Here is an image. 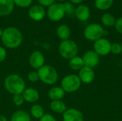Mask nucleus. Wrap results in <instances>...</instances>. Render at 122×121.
Wrapping results in <instances>:
<instances>
[{"label": "nucleus", "instance_id": "1", "mask_svg": "<svg viewBox=\"0 0 122 121\" xmlns=\"http://www.w3.org/2000/svg\"><path fill=\"white\" fill-rule=\"evenodd\" d=\"M3 45L7 48H16L22 43L23 36L21 32L16 27H8L3 31L1 37Z\"/></svg>", "mask_w": 122, "mask_h": 121}, {"label": "nucleus", "instance_id": "2", "mask_svg": "<svg viewBox=\"0 0 122 121\" xmlns=\"http://www.w3.org/2000/svg\"><path fill=\"white\" fill-rule=\"evenodd\" d=\"M4 86L7 92L14 96L23 93L26 88V83L20 75L12 73L5 78Z\"/></svg>", "mask_w": 122, "mask_h": 121}, {"label": "nucleus", "instance_id": "3", "mask_svg": "<svg viewBox=\"0 0 122 121\" xmlns=\"http://www.w3.org/2000/svg\"><path fill=\"white\" fill-rule=\"evenodd\" d=\"M39 81L46 85L55 84L59 78V74L56 69L50 65H44L37 70Z\"/></svg>", "mask_w": 122, "mask_h": 121}, {"label": "nucleus", "instance_id": "4", "mask_svg": "<svg viewBox=\"0 0 122 121\" xmlns=\"http://www.w3.org/2000/svg\"><path fill=\"white\" fill-rule=\"evenodd\" d=\"M79 48L77 44L71 39L61 41L59 46V53L60 56L66 60H70L77 56Z\"/></svg>", "mask_w": 122, "mask_h": 121}, {"label": "nucleus", "instance_id": "5", "mask_svg": "<svg viewBox=\"0 0 122 121\" xmlns=\"http://www.w3.org/2000/svg\"><path fill=\"white\" fill-rule=\"evenodd\" d=\"M81 82L76 74H69L63 78L61 81V88L65 93H74L79 89Z\"/></svg>", "mask_w": 122, "mask_h": 121}, {"label": "nucleus", "instance_id": "6", "mask_svg": "<svg viewBox=\"0 0 122 121\" xmlns=\"http://www.w3.org/2000/svg\"><path fill=\"white\" fill-rule=\"evenodd\" d=\"M104 29L102 25L97 23L89 24L84 31V36L86 39L90 41H96L97 40L102 38L104 36Z\"/></svg>", "mask_w": 122, "mask_h": 121}, {"label": "nucleus", "instance_id": "7", "mask_svg": "<svg viewBox=\"0 0 122 121\" xmlns=\"http://www.w3.org/2000/svg\"><path fill=\"white\" fill-rule=\"evenodd\" d=\"M65 15L64 4L61 3H54L49 6L47 9L48 18L54 22L59 21L63 19Z\"/></svg>", "mask_w": 122, "mask_h": 121}, {"label": "nucleus", "instance_id": "8", "mask_svg": "<svg viewBox=\"0 0 122 121\" xmlns=\"http://www.w3.org/2000/svg\"><path fill=\"white\" fill-rule=\"evenodd\" d=\"M112 44L106 38H101L94 43V51L99 56H107L111 53Z\"/></svg>", "mask_w": 122, "mask_h": 121}, {"label": "nucleus", "instance_id": "9", "mask_svg": "<svg viewBox=\"0 0 122 121\" xmlns=\"http://www.w3.org/2000/svg\"><path fill=\"white\" fill-rule=\"evenodd\" d=\"M29 63L32 68L38 70L45 65V57L40 51H34L29 58Z\"/></svg>", "mask_w": 122, "mask_h": 121}, {"label": "nucleus", "instance_id": "10", "mask_svg": "<svg viewBox=\"0 0 122 121\" xmlns=\"http://www.w3.org/2000/svg\"><path fill=\"white\" fill-rule=\"evenodd\" d=\"M82 59L84 63V66L92 68L96 67L99 63V56L92 50H89L85 52Z\"/></svg>", "mask_w": 122, "mask_h": 121}, {"label": "nucleus", "instance_id": "11", "mask_svg": "<svg viewBox=\"0 0 122 121\" xmlns=\"http://www.w3.org/2000/svg\"><path fill=\"white\" fill-rule=\"evenodd\" d=\"M78 76L81 83L85 84L92 83L95 79V73L93 68L84 66L79 71Z\"/></svg>", "mask_w": 122, "mask_h": 121}, {"label": "nucleus", "instance_id": "12", "mask_svg": "<svg viewBox=\"0 0 122 121\" xmlns=\"http://www.w3.org/2000/svg\"><path fill=\"white\" fill-rule=\"evenodd\" d=\"M62 118L64 121H84L83 113L76 108H67L63 113Z\"/></svg>", "mask_w": 122, "mask_h": 121}, {"label": "nucleus", "instance_id": "13", "mask_svg": "<svg viewBox=\"0 0 122 121\" xmlns=\"http://www.w3.org/2000/svg\"><path fill=\"white\" fill-rule=\"evenodd\" d=\"M22 96L24 101L29 103L37 102L40 98L39 92L34 88H26L22 93Z\"/></svg>", "mask_w": 122, "mask_h": 121}, {"label": "nucleus", "instance_id": "14", "mask_svg": "<svg viewBox=\"0 0 122 121\" xmlns=\"http://www.w3.org/2000/svg\"><path fill=\"white\" fill-rule=\"evenodd\" d=\"M45 9L41 5H34L31 6L29 10V17L36 21L42 20L45 16Z\"/></svg>", "mask_w": 122, "mask_h": 121}, {"label": "nucleus", "instance_id": "15", "mask_svg": "<svg viewBox=\"0 0 122 121\" xmlns=\"http://www.w3.org/2000/svg\"><path fill=\"white\" fill-rule=\"evenodd\" d=\"M75 16L80 21H86L91 15L90 9L88 6L84 4L79 5L75 9Z\"/></svg>", "mask_w": 122, "mask_h": 121}, {"label": "nucleus", "instance_id": "16", "mask_svg": "<svg viewBox=\"0 0 122 121\" xmlns=\"http://www.w3.org/2000/svg\"><path fill=\"white\" fill-rule=\"evenodd\" d=\"M14 7L13 0H0V16L9 15Z\"/></svg>", "mask_w": 122, "mask_h": 121}, {"label": "nucleus", "instance_id": "17", "mask_svg": "<svg viewBox=\"0 0 122 121\" xmlns=\"http://www.w3.org/2000/svg\"><path fill=\"white\" fill-rule=\"evenodd\" d=\"M65 91L60 87L54 86L49 89L48 92L49 98L52 101H61L65 96Z\"/></svg>", "mask_w": 122, "mask_h": 121}, {"label": "nucleus", "instance_id": "18", "mask_svg": "<svg viewBox=\"0 0 122 121\" xmlns=\"http://www.w3.org/2000/svg\"><path fill=\"white\" fill-rule=\"evenodd\" d=\"M50 109L56 113H64L66 109L67 106L62 100L61 101H52L50 103Z\"/></svg>", "mask_w": 122, "mask_h": 121}, {"label": "nucleus", "instance_id": "19", "mask_svg": "<svg viewBox=\"0 0 122 121\" xmlns=\"http://www.w3.org/2000/svg\"><path fill=\"white\" fill-rule=\"evenodd\" d=\"M56 35L62 41L67 40L71 36V29L69 26L66 24H61L56 29Z\"/></svg>", "mask_w": 122, "mask_h": 121}, {"label": "nucleus", "instance_id": "20", "mask_svg": "<svg viewBox=\"0 0 122 121\" xmlns=\"http://www.w3.org/2000/svg\"><path fill=\"white\" fill-rule=\"evenodd\" d=\"M10 121H31V116L24 111H16L11 117Z\"/></svg>", "mask_w": 122, "mask_h": 121}, {"label": "nucleus", "instance_id": "21", "mask_svg": "<svg viewBox=\"0 0 122 121\" xmlns=\"http://www.w3.org/2000/svg\"><path fill=\"white\" fill-rule=\"evenodd\" d=\"M69 66L73 71H79L84 66L82 57L76 56L69 60Z\"/></svg>", "mask_w": 122, "mask_h": 121}, {"label": "nucleus", "instance_id": "22", "mask_svg": "<svg viewBox=\"0 0 122 121\" xmlns=\"http://www.w3.org/2000/svg\"><path fill=\"white\" fill-rule=\"evenodd\" d=\"M44 114V109L39 104H34L30 108V115L36 119L39 120Z\"/></svg>", "mask_w": 122, "mask_h": 121}, {"label": "nucleus", "instance_id": "23", "mask_svg": "<svg viewBox=\"0 0 122 121\" xmlns=\"http://www.w3.org/2000/svg\"><path fill=\"white\" fill-rule=\"evenodd\" d=\"M102 23L103 24L104 26L107 27H112L114 26L115 23H116V19L114 16L113 14L110 13H105L102 16L101 18Z\"/></svg>", "mask_w": 122, "mask_h": 121}, {"label": "nucleus", "instance_id": "24", "mask_svg": "<svg viewBox=\"0 0 122 121\" xmlns=\"http://www.w3.org/2000/svg\"><path fill=\"white\" fill-rule=\"evenodd\" d=\"M114 3V0H95V6L102 11H106L109 9Z\"/></svg>", "mask_w": 122, "mask_h": 121}, {"label": "nucleus", "instance_id": "25", "mask_svg": "<svg viewBox=\"0 0 122 121\" xmlns=\"http://www.w3.org/2000/svg\"><path fill=\"white\" fill-rule=\"evenodd\" d=\"M63 4H64V7L65 10V14H67L69 16H72L75 14L76 8H74V6L73 5V4L70 2H65Z\"/></svg>", "mask_w": 122, "mask_h": 121}, {"label": "nucleus", "instance_id": "26", "mask_svg": "<svg viewBox=\"0 0 122 121\" xmlns=\"http://www.w3.org/2000/svg\"><path fill=\"white\" fill-rule=\"evenodd\" d=\"M12 101H13L14 104L16 106H21L25 102V101L24 99V97L22 96V93L14 95L13 96V98H12Z\"/></svg>", "mask_w": 122, "mask_h": 121}, {"label": "nucleus", "instance_id": "27", "mask_svg": "<svg viewBox=\"0 0 122 121\" xmlns=\"http://www.w3.org/2000/svg\"><path fill=\"white\" fill-rule=\"evenodd\" d=\"M122 52V45L119 43H113L111 46V53L115 55L120 54Z\"/></svg>", "mask_w": 122, "mask_h": 121}, {"label": "nucleus", "instance_id": "28", "mask_svg": "<svg viewBox=\"0 0 122 121\" xmlns=\"http://www.w3.org/2000/svg\"><path fill=\"white\" fill-rule=\"evenodd\" d=\"M14 4L17 5L19 7H28L32 3V0H13Z\"/></svg>", "mask_w": 122, "mask_h": 121}, {"label": "nucleus", "instance_id": "29", "mask_svg": "<svg viewBox=\"0 0 122 121\" xmlns=\"http://www.w3.org/2000/svg\"><path fill=\"white\" fill-rule=\"evenodd\" d=\"M28 79L31 83H36L39 81V77L38 75L37 71H31L28 73Z\"/></svg>", "mask_w": 122, "mask_h": 121}, {"label": "nucleus", "instance_id": "30", "mask_svg": "<svg viewBox=\"0 0 122 121\" xmlns=\"http://www.w3.org/2000/svg\"><path fill=\"white\" fill-rule=\"evenodd\" d=\"M39 121H56L54 116L50 113H45Z\"/></svg>", "mask_w": 122, "mask_h": 121}, {"label": "nucleus", "instance_id": "31", "mask_svg": "<svg viewBox=\"0 0 122 121\" xmlns=\"http://www.w3.org/2000/svg\"><path fill=\"white\" fill-rule=\"evenodd\" d=\"M115 29L119 33L122 34V16L119 18L117 20H116V23H115Z\"/></svg>", "mask_w": 122, "mask_h": 121}, {"label": "nucleus", "instance_id": "32", "mask_svg": "<svg viewBox=\"0 0 122 121\" xmlns=\"http://www.w3.org/2000/svg\"><path fill=\"white\" fill-rule=\"evenodd\" d=\"M6 56H7V53L5 48L0 46V63L3 62L6 59Z\"/></svg>", "mask_w": 122, "mask_h": 121}, {"label": "nucleus", "instance_id": "33", "mask_svg": "<svg viewBox=\"0 0 122 121\" xmlns=\"http://www.w3.org/2000/svg\"><path fill=\"white\" fill-rule=\"evenodd\" d=\"M37 1L41 6H49L51 4H53L55 1V0H37Z\"/></svg>", "mask_w": 122, "mask_h": 121}, {"label": "nucleus", "instance_id": "34", "mask_svg": "<svg viewBox=\"0 0 122 121\" xmlns=\"http://www.w3.org/2000/svg\"><path fill=\"white\" fill-rule=\"evenodd\" d=\"M84 0H70L71 3H72V4H80Z\"/></svg>", "mask_w": 122, "mask_h": 121}, {"label": "nucleus", "instance_id": "35", "mask_svg": "<svg viewBox=\"0 0 122 121\" xmlns=\"http://www.w3.org/2000/svg\"><path fill=\"white\" fill-rule=\"evenodd\" d=\"M0 121H8V120L6 118V116H4V115L0 114Z\"/></svg>", "mask_w": 122, "mask_h": 121}, {"label": "nucleus", "instance_id": "36", "mask_svg": "<svg viewBox=\"0 0 122 121\" xmlns=\"http://www.w3.org/2000/svg\"><path fill=\"white\" fill-rule=\"evenodd\" d=\"M2 33H3V30L1 29V28L0 27V38L1 37V35H2Z\"/></svg>", "mask_w": 122, "mask_h": 121}, {"label": "nucleus", "instance_id": "37", "mask_svg": "<svg viewBox=\"0 0 122 121\" xmlns=\"http://www.w3.org/2000/svg\"><path fill=\"white\" fill-rule=\"evenodd\" d=\"M57 1H64L66 0H57Z\"/></svg>", "mask_w": 122, "mask_h": 121}]
</instances>
